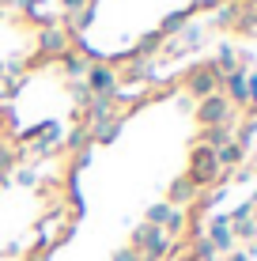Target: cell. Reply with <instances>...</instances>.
<instances>
[{"instance_id": "cell-1", "label": "cell", "mask_w": 257, "mask_h": 261, "mask_svg": "<svg viewBox=\"0 0 257 261\" xmlns=\"http://www.w3.org/2000/svg\"><path fill=\"white\" fill-rule=\"evenodd\" d=\"M231 118V102H227L223 95H208L197 102V125L201 129H212V125H223Z\"/></svg>"}, {"instance_id": "cell-2", "label": "cell", "mask_w": 257, "mask_h": 261, "mask_svg": "<svg viewBox=\"0 0 257 261\" xmlns=\"http://www.w3.org/2000/svg\"><path fill=\"white\" fill-rule=\"evenodd\" d=\"M72 49V38H68V31H61V27H42L38 31V53L42 57H65V53Z\"/></svg>"}, {"instance_id": "cell-3", "label": "cell", "mask_w": 257, "mask_h": 261, "mask_svg": "<svg viewBox=\"0 0 257 261\" xmlns=\"http://www.w3.org/2000/svg\"><path fill=\"white\" fill-rule=\"evenodd\" d=\"M83 84L91 87V95H110V98H118V72L106 65V61L91 65V72L83 76Z\"/></svg>"}, {"instance_id": "cell-4", "label": "cell", "mask_w": 257, "mask_h": 261, "mask_svg": "<svg viewBox=\"0 0 257 261\" xmlns=\"http://www.w3.org/2000/svg\"><path fill=\"white\" fill-rule=\"evenodd\" d=\"M113 118H118V98H110V95H95L91 106L83 110V125H102Z\"/></svg>"}, {"instance_id": "cell-5", "label": "cell", "mask_w": 257, "mask_h": 261, "mask_svg": "<svg viewBox=\"0 0 257 261\" xmlns=\"http://www.w3.org/2000/svg\"><path fill=\"white\" fill-rule=\"evenodd\" d=\"M193 197H197V186H193L185 174L170 178V190H166V204H170V208H182V204H189Z\"/></svg>"}, {"instance_id": "cell-6", "label": "cell", "mask_w": 257, "mask_h": 261, "mask_svg": "<svg viewBox=\"0 0 257 261\" xmlns=\"http://www.w3.org/2000/svg\"><path fill=\"white\" fill-rule=\"evenodd\" d=\"M61 68H65V76H68V80H72V84H76V80H83L87 72H91V61H87L83 53L68 49L65 57H61Z\"/></svg>"}, {"instance_id": "cell-7", "label": "cell", "mask_w": 257, "mask_h": 261, "mask_svg": "<svg viewBox=\"0 0 257 261\" xmlns=\"http://www.w3.org/2000/svg\"><path fill=\"white\" fill-rule=\"evenodd\" d=\"M61 144H65V148L72 151V155H79V151H87V148H91V129H87V125L79 121L76 129H68V133H65V140H61Z\"/></svg>"}, {"instance_id": "cell-8", "label": "cell", "mask_w": 257, "mask_h": 261, "mask_svg": "<svg viewBox=\"0 0 257 261\" xmlns=\"http://www.w3.org/2000/svg\"><path fill=\"white\" fill-rule=\"evenodd\" d=\"M121 118H113V121H102V125H87V129H91V144H113L121 137Z\"/></svg>"}, {"instance_id": "cell-9", "label": "cell", "mask_w": 257, "mask_h": 261, "mask_svg": "<svg viewBox=\"0 0 257 261\" xmlns=\"http://www.w3.org/2000/svg\"><path fill=\"white\" fill-rule=\"evenodd\" d=\"M19 155H23V151L15 148V144H4V140H0V182H4L8 174H15V167H19Z\"/></svg>"}, {"instance_id": "cell-10", "label": "cell", "mask_w": 257, "mask_h": 261, "mask_svg": "<svg viewBox=\"0 0 257 261\" xmlns=\"http://www.w3.org/2000/svg\"><path fill=\"white\" fill-rule=\"evenodd\" d=\"M170 204L166 201H159V204H152V208L144 212V223H152V227H166V220H170Z\"/></svg>"}, {"instance_id": "cell-11", "label": "cell", "mask_w": 257, "mask_h": 261, "mask_svg": "<svg viewBox=\"0 0 257 261\" xmlns=\"http://www.w3.org/2000/svg\"><path fill=\"white\" fill-rule=\"evenodd\" d=\"M72 98H76V110H87L95 95H91V87H87L83 80H76V84H72Z\"/></svg>"}, {"instance_id": "cell-12", "label": "cell", "mask_w": 257, "mask_h": 261, "mask_svg": "<svg viewBox=\"0 0 257 261\" xmlns=\"http://www.w3.org/2000/svg\"><path fill=\"white\" fill-rule=\"evenodd\" d=\"M15 182H19L23 190H31V186H38V170L34 167H15Z\"/></svg>"}, {"instance_id": "cell-13", "label": "cell", "mask_w": 257, "mask_h": 261, "mask_svg": "<svg viewBox=\"0 0 257 261\" xmlns=\"http://www.w3.org/2000/svg\"><path fill=\"white\" fill-rule=\"evenodd\" d=\"M110 261H140V254L132 246H121V250H113V257Z\"/></svg>"}, {"instance_id": "cell-14", "label": "cell", "mask_w": 257, "mask_h": 261, "mask_svg": "<svg viewBox=\"0 0 257 261\" xmlns=\"http://www.w3.org/2000/svg\"><path fill=\"white\" fill-rule=\"evenodd\" d=\"M61 4H65V19H68V15H76V12H79V8H87L91 0H61Z\"/></svg>"}, {"instance_id": "cell-15", "label": "cell", "mask_w": 257, "mask_h": 261, "mask_svg": "<svg viewBox=\"0 0 257 261\" xmlns=\"http://www.w3.org/2000/svg\"><path fill=\"white\" fill-rule=\"evenodd\" d=\"M23 91V80H8V87H4V98H15Z\"/></svg>"}, {"instance_id": "cell-16", "label": "cell", "mask_w": 257, "mask_h": 261, "mask_svg": "<svg viewBox=\"0 0 257 261\" xmlns=\"http://www.w3.org/2000/svg\"><path fill=\"white\" fill-rule=\"evenodd\" d=\"M87 163H91V148H87V151H79V155L72 159V170H83Z\"/></svg>"}, {"instance_id": "cell-17", "label": "cell", "mask_w": 257, "mask_h": 261, "mask_svg": "<svg viewBox=\"0 0 257 261\" xmlns=\"http://www.w3.org/2000/svg\"><path fill=\"white\" fill-rule=\"evenodd\" d=\"M0 190H4V182H0Z\"/></svg>"}]
</instances>
